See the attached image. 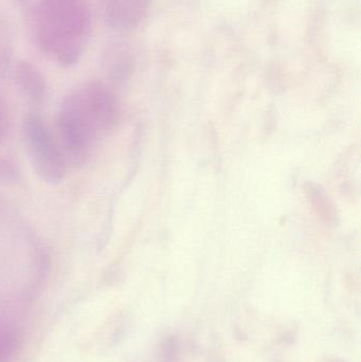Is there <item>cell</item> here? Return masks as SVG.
<instances>
[{"label": "cell", "mask_w": 361, "mask_h": 362, "mask_svg": "<svg viewBox=\"0 0 361 362\" xmlns=\"http://www.w3.org/2000/svg\"><path fill=\"white\" fill-rule=\"evenodd\" d=\"M117 119L116 100L103 85L93 83L68 95L57 118L64 152L73 163H86L99 138Z\"/></svg>", "instance_id": "obj_1"}, {"label": "cell", "mask_w": 361, "mask_h": 362, "mask_svg": "<svg viewBox=\"0 0 361 362\" xmlns=\"http://www.w3.org/2000/svg\"><path fill=\"white\" fill-rule=\"evenodd\" d=\"M19 86L34 103H42L47 95L46 84L37 70L29 65H23L17 70Z\"/></svg>", "instance_id": "obj_3"}, {"label": "cell", "mask_w": 361, "mask_h": 362, "mask_svg": "<svg viewBox=\"0 0 361 362\" xmlns=\"http://www.w3.org/2000/svg\"><path fill=\"white\" fill-rule=\"evenodd\" d=\"M25 144L37 175L48 183H59L67 172L65 155L48 125L36 115H29L23 125Z\"/></svg>", "instance_id": "obj_2"}, {"label": "cell", "mask_w": 361, "mask_h": 362, "mask_svg": "<svg viewBox=\"0 0 361 362\" xmlns=\"http://www.w3.org/2000/svg\"><path fill=\"white\" fill-rule=\"evenodd\" d=\"M8 127V112L6 106L0 101V138L4 137Z\"/></svg>", "instance_id": "obj_4"}]
</instances>
